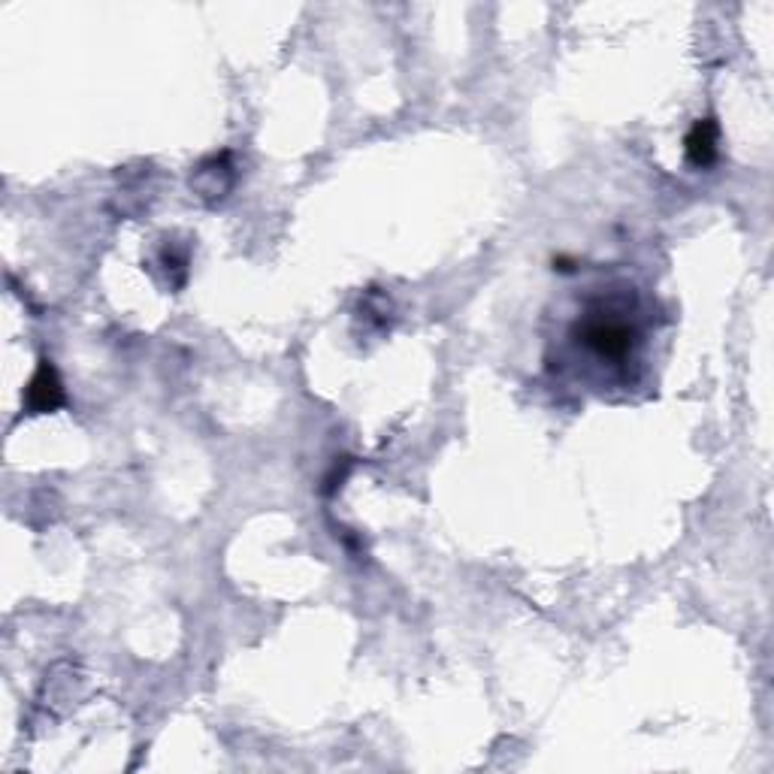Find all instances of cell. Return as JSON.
I'll return each instance as SVG.
<instances>
[{
    "mask_svg": "<svg viewBox=\"0 0 774 774\" xmlns=\"http://www.w3.org/2000/svg\"><path fill=\"white\" fill-rule=\"evenodd\" d=\"M578 333H581V342H584L590 351H596L600 357H612V361L626 357V354L633 351V342H636L633 327L617 321V318H608V315L588 318L584 325L578 327Z\"/></svg>",
    "mask_w": 774,
    "mask_h": 774,
    "instance_id": "cell-1",
    "label": "cell"
},
{
    "mask_svg": "<svg viewBox=\"0 0 774 774\" xmlns=\"http://www.w3.org/2000/svg\"><path fill=\"white\" fill-rule=\"evenodd\" d=\"M25 406L31 414L55 412V409H61L64 406L61 375L52 366V361H39L37 373H34L31 385H27Z\"/></svg>",
    "mask_w": 774,
    "mask_h": 774,
    "instance_id": "cell-2",
    "label": "cell"
},
{
    "mask_svg": "<svg viewBox=\"0 0 774 774\" xmlns=\"http://www.w3.org/2000/svg\"><path fill=\"white\" fill-rule=\"evenodd\" d=\"M191 187L201 194L206 203H215L225 197L227 191L234 187V167L227 163V155H215L209 161H203L194 175H191Z\"/></svg>",
    "mask_w": 774,
    "mask_h": 774,
    "instance_id": "cell-3",
    "label": "cell"
},
{
    "mask_svg": "<svg viewBox=\"0 0 774 774\" xmlns=\"http://www.w3.org/2000/svg\"><path fill=\"white\" fill-rule=\"evenodd\" d=\"M687 158L696 167H708L717 158V125L714 118H702L687 134Z\"/></svg>",
    "mask_w": 774,
    "mask_h": 774,
    "instance_id": "cell-4",
    "label": "cell"
}]
</instances>
